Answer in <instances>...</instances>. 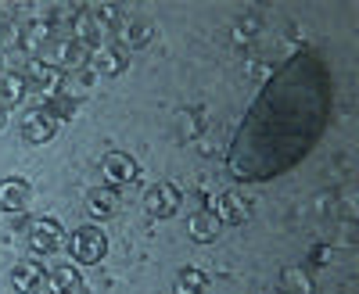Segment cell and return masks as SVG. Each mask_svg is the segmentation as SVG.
<instances>
[{
  "instance_id": "obj_18",
  "label": "cell",
  "mask_w": 359,
  "mask_h": 294,
  "mask_svg": "<svg viewBox=\"0 0 359 294\" xmlns=\"http://www.w3.org/2000/svg\"><path fill=\"white\" fill-rule=\"evenodd\" d=\"M205 287H208V276H205L201 270H194V266L180 270V276H176V294H205Z\"/></svg>"
},
{
  "instance_id": "obj_9",
  "label": "cell",
  "mask_w": 359,
  "mask_h": 294,
  "mask_svg": "<svg viewBox=\"0 0 359 294\" xmlns=\"http://www.w3.org/2000/svg\"><path fill=\"white\" fill-rule=\"evenodd\" d=\"M43 287H47V294H83L86 290V284H83L76 266H50Z\"/></svg>"
},
{
  "instance_id": "obj_5",
  "label": "cell",
  "mask_w": 359,
  "mask_h": 294,
  "mask_svg": "<svg viewBox=\"0 0 359 294\" xmlns=\"http://www.w3.org/2000/svg\"><path fill=\"white\" fill-rule=\"evenodd\" d=\"M101 176H104V187H126V183H133L137 176H140V165H137V158H130L126 151H108L104 158H101Z\"/></svg>"
},
{
  "instance_id": "obj_20",
  "label": "cell",
  "mask_w": 359,
  "mask_h": 294,
  "mask_svg": "<svg viewBox=\"0 0 359 294\" xmlns=\"http://www.w3.org/2000/svg\"><path fill=\"white\" fill-rule=\"evenodd\" d=\"M8 47H22V29L15 22L0 25V50H8Z\"/></svg>"
},
{
  "instance_id": "obj_23",
  "label": "cell",
  "mask_w": 359,
  "mask_h": 294,
  "mask_svg": "<svg viewBox=\"0 0 359 294\" xmlns=\"http://www.w3.org/2000/svg\"><path fill=\"white\" fill-rule=\"evenodd\" d=\"M4 126H8V108L0 104V130H4Z\"/></svg>"
},
{
  "instance_id": "obj_11",
  "label": "cell",
  "mask_w": 359,
  "mask_h": 294,
  "mask_svg": "<svg viewBox=\"0 0 359 294\" xmlns=\"http://www.w3.org/2000/svg\"><path fill=\"white\" fill-rule=\"evenodd\" d=\"M219 230H223V223H219V216L216 212H194L191 219H187V233H191V241H198V244H212L216 237H219Z\"/></svg>"
},
{
  "instance_id": "obj_14",
  "label": "cell",
  "mask_w": 359,
  "mask_h": 294,
  "mask_svg": "<svg viewBox=\"0 0 359 294\" xmlns=\"http://www.w3.org/2000/svg\"><path fill=\"white\" fill-rule=\"evenodd\" d=\"M101 36H104V29L97 25L94 11H76V18H72V40H79L86 47H97Z\"/></svg>"
},
{
  "instance_id": "obj_22",
  "label": "cell",
  "mask_w": 359,
  "mask_h": 294,
  "mask_svg": "<svg viewBox=\"0 0 359 294\" xmlns=\"http://www.w3.org/2000/svg\"><path fill=\"white\" fill-rule=\"evenodd\" d=\"M130 43H147V29L133 25V36H130Z\"/></svg>"
},
{
  "instance_id": "obj_13",
  "label": "cell",
  "mask_w": 359,
  "mask_h": 294,
  "mask_svg": "<svg viewBox=\"0 0 359 294\" xmlns=\"http://www.w3.org/2000/svg\"><path fill=\"white\" fill-rule=\"evenodd\" d=\"M219 223H230V226H241V223H248L252 219V209H248V201L241 197V194H219Z\"/></svg>"
},
{
  "instance_id": "obj_17",
  "label": "cell",
  "mask_w": 359,
  "mask_h": 294,
  "mask_svg": "<svg viewBox=\"0 0 359 294\" xmlns=\"http://www.w3.org/2000/svg\"><path fill=\"white\" fill-rule=\"evenodd\" d=\"M50 33H54V25H50L47 18H36L29 29H22V47H25L29 54H40V50L50 43Z\"/></svg>"
},
{
  "instance_id": "obj_19",
  "label": "cell",
  "mask_w": 359,
  "mask_h": 294,
  "mask_svg": "<svg viewBox=\"0 0 359 294\" xmlns=\"http://www.w3.org/2000/svg\"><path fill=\"white\" fill-rule=\"evenodd\" d=\"M94 11V18H97V25L104 29V33H111V29L118 25V8L115 4H97V8H90Z\"/></svg>"
},
{
  "instance_id": "obj_12",
  "label": "cell",
  "mask_w": 359,
  "mask_h": 294,
  "mask_svg": "<svg viewBox=\"0 0 359 294\" xmlns=\"http://www.w3.org/2000/svg\"><path fill=\"white\" fill-rule=\"evenodd\" d=\"M86 212L94 219H111L118 212V190L115 187H97L86 194Z\"/></svg>"
},
{
  "instance_id": "obj_21",
  "label": "cell",
  "mask_w": 359,
  "mask_h": 294,
  "mask_svg": "<svg viewBox=\"0 0 359 294\" xmlns=\"http://www.w3.org/2000/svg\"><path fill=\"white\" fill-rule=\"evenodd\" d=\"M284 284H294L298 294H309V280H306L302 273H284Z\"/></svg>"
},
{
  "instance_id": "obj_6",
  "label": "cell",
  "mask_w": 359,
  "mask_h": 294,
  "mask_svg": "<svg viewBox=\"0 0 359 294\" xmlns=\"http://www.w3.org/2000/svg\"><path fill=\"white\" fill-rule=\"evenodd\" d=\"M94 62V47H86L79 40H62L57 43V69L65 76H76V72H86V65Z\"/></svg>"
},
{
  "instance_id": "obj_24",
  "label": "cell",
  "mask_w": 359,
  "mask_h": 294,
  "mask_svg": "<svg viewBox=\"0 0 359 294\" xmlns=\"http://www.w3.org/2000/svg\"><path fill=\"white\" fill-rule=\"evenodd\" d=\"M0 54H4V50H0ZM0 76H4V72H0Z\"/></svg>"
},
{
  "instance_id": "obj_8",
  "label": "cell",
  "mask_w": 359,
  "mask_h": 294,
  "mask_svg": "<svg viewBox=\"0 0 359 294\" xmlns=\"http://www.w3.org/2000/svg\"><path fill=\"white\" fill-rule=\"evenodd\" d=\"M33 201V183L22 180V176H11V180L0 183V209L4 212H22Z\"/></svg>"
},
{
  "instance_id": "obj_16",
  "label": "cell",
  "mask_w": 359,
  "mask_h": 294,
  "mask_svg": "<svg viewBox=\"0 0 359 294\" xmlns=\"http://www.w3.org/2000/svg\"><path fill=\"white\" fill-rule=\"evenodd\" d=\"M90 65H94L101 76H123L126 72V50L123 47H101Z\"/></svg>"
},
{
  "instance_id": "obj_7",
  "label": "cell",
  "mask_w": 359,
  "mask_h": 294,
  "mask_svg": "<svg viewBox=\"0 0 359 294\" xmlns=\"http://www.w3.org/2000/svg\"><path fill=\"white\" fill-rule=\"evenodd\" d=\"M29 86H36V90L43 94V97H54L57 90H62V83H65V72L57 69V65H47L43 57H33L29 62Z\"/></svg>"
},
{
  "instance_id": "obj_10",
  "label": "cell",
  "mask_w": 359,
  "mask_h": 294,
  "mask_svg": "<svg viewBox=\"0 0 359 294\" xmlns=\"http://www.w3.org/2000/svg\"><path fill=\"white\" fill-rule=\"evenodd\" d=\"M43 280H47V273H43L40 262H18L11 270V290L15 294H36L43 287Z\"/></svg>"
},
{
  "instance_id": "obj_15",
  "label": "cell",
  "mask_w": 359,
  "mask_h": 294,
  "mask_svg": "<svg viewBox=\"0 0 359 294\" xmlns=\"http://www.w3.org/2000/svg\"><path fill=\"white\" fill-rule=\"evenodd\" d=\"M25 94H29V79H25V72H4V76H0V104H4V108L22 104Z\"/></svg>"
},
{
  "instance_id": "obj_4",
  "label": "cell",
  "mask_w": 359,
  "mask_h": 294,
  "mask_svg": "<svg viewBox=\"0 0 359 294\" xmlns=\"http://www.w3.org/2000/svg\"><path fill=\"white\" fill-rule=\"evenodd\" d=\"M184 204V194H180L176 183H155L151 190L144 194V212L151 219H172Z\"/></svg>"
},
{
  "instance_id": "obj_2",
  "label": "cell",
  "mask_w": 359,
  "mask_h": 294,
  "mask_svg": "<svg viewBox=\"0 0 359 294\" xmlns=\"http://www.w3.org/2000/svg\"><path fill=\"white\" fill-rule=\"evenodd\" d=\"M65 241H69V233H65L62 219H54V216H40L29 226V251L33 255H54Z\"/></svg>"
},
{
  "instance_id": "obj_1",
  "label": "cell",
  "mask_w": 359,
  "mask_h": 294,
  "mask_svg": "<svg viewBox=\"0 0 359 294\" xmlns=\"http://www.w3.org/2000/svg\"><path fill=\"white\" fill-rule=\"evenodd\" d=\"M65 248L79 266H97V262L104 258V251H108V237H104L101 226H79V230L69 233Z\"/></svg>"
},
{
  "instance_id": "obj_3",
  "label": "cell",
  "mask_w": 359,
  "mask_h": 294,
  "mask_svg": "<svg viewBox=\"0 0 359 294\" xmlns=\"http://www.w3.org/2000/svg\"><path fill=\"white\" fill-rule=\"evenodd\" d=\"M62 122H57V115L50 108H29L22 115V140L25 144H47L57 136Z\"/></svg>"
}]
</instances>
